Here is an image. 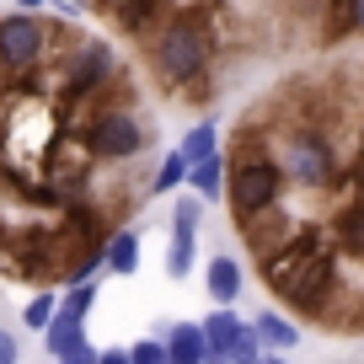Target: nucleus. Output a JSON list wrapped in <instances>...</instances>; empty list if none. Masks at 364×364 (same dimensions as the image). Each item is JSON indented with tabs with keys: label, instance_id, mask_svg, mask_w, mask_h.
Listing matches in <instances>:
<instances>
[{
	"label": "nucleus",
	"instance_id": "nucleus-1",
	"mask_svg": "<svg viewBox=\"0 0 364 364\" xmlns=\"http://www.w3.org/2000/svg\"><path fill=\"white\" fill-rule=\"evenodd\" d=\"M262 279H268L273 295L295 300V306H316L321 289L332 284V247L316 230H300L295 241H279L262 262Z\"/></svg>",
	"mask_w": 364,
	"mask_h": 364
},
{
	"label": "nucleus",
	"instance_id": "nucleus-2",
	"mask_svg": "<svg viewBox=\"0 0 364 364\" xmlns=\"http://www.w3.org/2000/svg\"><path fill=\"white\" fill-rule=\"evenodd\" d=\"M156 65L166 80H193L198 70L209 65V38L198 22H171L156 43Z\"/></svg>",
	"mask_w": 364,
	"mask_h": 364
},
{
	"label": "nucleus",
	"instance_id": "nucleus-3",
	"mask_svg": "<svg viewBox=\"0 0 364 364\" xmlns=\"http://www.w3.org/2000/svg\"><path fill=\"white\" fill-rule=\"evenodd\" d=\"M279 188H284V171L273 161H247L241 171H230V209L241 220H257L262 209H273Z\"/></svg>",
	"mask_w": 364,
	"mask_h": 364
},
{
	"label": "nucleus",
	"instance_id": "nucleus-4",
	"mask_svg": "<svg viewBox=\"0 0 364 364\" xmlns=\"http://www.w3.org/2000/svg\"><path fill=\"white\" fill-rule=\"evenodd\" d=\"M43 54V27L33 16H6L0 22V65L6 70H27Z\"/></svg>",
	"mask_w": 364,
	"mask_h": 364
},
{
	"label": "nucleus",
	"instance_id": "nucleus-5",
	"mask_svg": "<svg viewBox=\"0 0 364 364\" xmlns=\"http://www.w3.org/2000/svg\"><path fill=\"white\" fill-rule=\"evenodd\" d=\"M91 145H97V156L124 161V156H134V150L145 145V134H139V124L129 113H102L91 124Z\"/></svg>",
	"mask_w": 364,
	"mask_h": 364
},
{
	"label": "nucleus",
	"instance_id": "nucleus-6",
	"mask_svg": "<svg viewBox=\"0 0 364 364\" xmlns=\"http://www.w3.org/2000/svg\"><path fill=\"white\" fill-rule=\"evenodd\" d=\"M193 236H198V198H182L171 209V279H188L193 273Z\"/></svg>",
	"mask_w": 364,
	"mask_h": 364
},
{
	"label": "nucleus",
	"instance_id": "nucleus-7",
	"mask_svg": "<svg viewBox=\"0 0 364 364\" xmlns=\"http://www.w3.org/2000/svg\"><path fill=\"white\" fill-rule=\"evenodd\" d=\"M107 75H113V48H107V43H80L75 65L65 70V91H70V97H86V91L102 86Z\"/></svg>",
	"mask_w": 364,
	"mask_h": 364
},
{
	"label": "nucleus",
	"instance_id": "nucleus-8",
	"mask_svg": "<svg viewBox=\"0 0 364 364\" xmlns=\"http://www.w3.org/2000/svg\"><path fill=\"white\" fill-rule=\"evenodd\" d=\"M289 171L300 182H311V188H321V182H332V150L311 134H295L289 139Z\"/></svg>",
	"mask_w": 364,
	"mask_h": 364
},
{
	"label": "nucleus",
	"instance_id": "nucleus-9",
	"mask_svg": "<svg viewBox=\"0 0 364 364\" xmlns=\"http://www.w3.org/2000/svg\"><path fill=\"white\" fill-rule=\"evenodd\" d=\"M204 279H209V295L220 300V311H230L241 300V262L236 257H215Z\"/></svg>",
	"mask_w": 364,
	"mask_h": 364
},
{
	"label": "nucleus",
	"instance_id": "nucleus-10",
	"mask_svg": "<svg viewBox=\"0 0 364 364\" xmlns=\"http://www.w3.org/2000/svg\"><path fill=\"white\" fill-rule=\"evenodd\" d=\"M247 327V321H236V311H215V316L198 321V338H204V353H220L225 359V348L236 343V332Z\"/></svg>",
	"mask_w": 364,
	"mask_h": 364
},
{
	"label": "nucleus",
	"instance_id": "nucleus-11",
	"mask_svg": "<svg viewBox=\"0 0 364 364\" xmlns=\"http://www.w3.org/2000/svg\"><path fill=\"white\" fill-rule=\"evenodd\" d=\"M166 364H204V338H198V321H177V327H171Z\"/></svg>",
	"mask_w": 364,
	"mask_h": 364
},
{
	"label": "nucleus",
	"instance_id": "nucleus-12",
	"mask_svg": "<svg viewBox=\"0 0 364 364\" xmlns=\"http://www.w3.org/2000/svg\"><path fill=\"white\" fill-rule=\"evenodd\" d=\"M252 332H257V343H273V348H295V343H300V327L284 321L279 311H262V316L252 321Z\"/></svg>",
	"mask_w": 364,
	"mask_h": 364
},
{
	"label": "nucleus",
	"instance_id": "nucleus-13",
	"mask_svg": "<svg viewBox=\"0 0 364 364\" xmlns=\"http://www.w3.org/2000/svg\"><path fill=\"white\" fill-rule=\"evenodd\" d=\"M102 262L113 273H134L139 268V236H134V230H118V236L102 247Z\"/></svg>",
	"mask_w": 364,
	"mask_h": 364
},
{
	"label": "nucleus",
	"instance_id": "nucleus-14",
	"mask_svg": "<svg viewBox=\"0 0 364 364\" xmlns=\"http://www.w3.org/2000/svg\"><path fill=\"white\" fill-rule=\"evenodd\" d=\"M188 177H193V188H198L204 198H215L220 188H225V161L209 156V161H198V166H188Z\"/></svg>",
	"mask_w": 364,
	"mask_h": 364
},
{
	"label": "nucleus",
	"instance_id": "nucleus-15",
	"mask_svg": "<svg viewBox=\"0 0 364 364\" xmlns=\"http://www.w3.org/2000/svg\"><path fill=\"white\" fill-rule=\"evenodd\" d=\"M43 332H48V353H54V359H59V353H65V348H75L80 338H86V332H80V321L59 316V311H54V321H48Z\"/></svg>",
	"mask_w": 364,
	"mask_h": 364
},
{
	"label": "nucleus",
	"instance_id": "nucleus-16",
	"mask_svg": "<svg viewBox=\"0 0 364 364\" xmlns=\"http://www.w3.org/2000/svg\"><path fill=\"white\" fill-rule=\"evenodd\" d=\"M182 161H188V166H198V161H209L215 156V124H198L193 134L182 139V150H177Z\"/></svg>",
	"mask_w": 364,
	"mask_h": 364
},
{
	"label": "nucleus",
	"instance_id": "nucleus-17",
	"mask_svg": "<svg viewBox=\"0 0 364 364\" xmlns=\"http://www.w3.org/2000/svg\"><path fill=\"white\" fill-rule=\"evenodd\" d=\"M91 300H97V284H70V295L59 300V316H70V321H86V311H91Z\"/></svg>",
	"mask_w": 364,
	"mask_h": 364
},
{
	"label": "nucleus",
	"instance_id": "nucleus-18",
	"mask_svg": "<svg viewBox=\"0 0 364 364\" xmlns=\"http://www.w3.org/2000/svg\"><path fill=\"white\" fill-rule=\"evenodd\" d=\"M225 364H262V343H257V332H252V327L236 332V343L225 348Z\"/></svg>",
	"mask_w": 364,
	"mask_h": 364
},
{
	"label": "nucleus",
	"instance_id": "nucleus-19",
	"mask_svg": "<svg viewBox=\"0 0 364 364\" xmlns=\"http://www.w3.org/2000/svg\"><path fill=\"white\" fill-rule=\"evenodd\" d=\"M102 6H107L124 27H145V16L156 11V0H102Z\"/></svg>",
	"mask_w": 364,
	"mask_h": 364
},
{
	"label": "nucleus",
	"instance_id": "nucleus-20",
	"mask_svg": "<svg viewBox=\"0 0 364 364\" xmlns=\"http://www.w3.org/2000/svg\"><path fill=\"white\" fill-rule=\"evenodd\" d=\"M54 311H59V300H54V295H33V300L22 306V321H27L33 332H43L48 321H54Z\"/></svg>",
	"mask_w": 364,
	"mask_h": 364
},
{
	"label": "nucleus",
	"instance_id": "nucleus-21",
	"mask_svg": "<svg viewBox=\"0 0 364 364\" xmlns=\"http://www.w3.org/2000/svg\"><path fill=\"white\" fill-rule=\"evenodd\" d=\"M182 177H188V161H182L177 150H171V156L161 161V171H156V193H171V188H177Z\"/></svg>",
	"mask_w": 364,
	"mask_h": 364
},
{
	"label": "nucleus",
	"instance_id": "nucleus-22",
	"mask_svg": "<svg viewBox=\"0 0 364 364\" xmlns=\"http://www.w3.org/2000/svg\"><path fill=\"white\" fill-rule=\"evenodd\" d=\"M129 364H166V343H134Z\"/></svg>",
	"mask_w": 364,
	"mask_h": 364
},
{
	"label": "nucleus",
	"instance_id": "nucleus-23",
	"mask_svg": "<svg viewBox=\"0 0 364 364\" xmlns=\"http://www.w3.org/2000/svg\"><path fill=\"white\" fill-rule=\"evenodd\" d=\"M343 236H348V247L364 257V209H353V215L343 220Z\"/></svg>",
	"mask_w": 364,
	"mask_h": 364
},
{
	"label": "nucleus",
	"instance_id": "nucleus-24",
	"mask_svg": "<svg viewBox=\"0 0 364 364\" xmlns=\"http://www.w3.org/2000/svg\"><path fill=\"white\" fill-rule=\"evenodd\" d=\"M59 364H97V348H91V343L80 338L75 348H65V353H59Z\"/></svg>",
	"mask_w": 364,
	"mask_h": 364
},
{
	"label": "nucleus",
	"instance_id": "nucleus-25",
	"mask_svg": "<svg viewBox=\"0 0 364 364\" xmlns=\"http://www.w3.org/2000/svg\"><path fill=\"white\" fill-rule=\"evenodd\" d=\"M0 364H16V338L0 327Z\"/></svg>",
	"mask_w": 364,
	"mask_h": 364
},
{
	"label": "nucleus",
	"instance_id": "nucleus-26",
	"mask_svg": "<svg viewBox=\"0 0 364 364\" xmlns=\"http://www.w3.org/2000/svg\"><path fill=\"white\" fill-rule=\"evenodd\" d=\"M97 364H129V353H118V348L113 353H97Z\"/></svg>",
	"mask_w": 364,
	"mask_h": 364
},
{
	"label": "nucleus",
	"instance_id": "nucleus-27",
	"mask_svg": "<svg viewBox=\"0 0 364 364\" xmlns=\"http://www.w3.org/2000/svg\"><path fill=\"white\" fill-rule=\"evenodd\" d=\"M16 6H22V16H27V11H38V6H43V0H16Z\"/></svg>",
	"mask_w": 364,
	"mask_h": 364
},
{
	"label": "nucleus",
	"instance_id": "nucleus-28",
	"mask_svg": "<svg viewBox=\"0 0 364 364\" xmlns=\"http://www.w3.org/2000/svg\"><path fill=\"white\" fill-rule=\"evenodd\" d=\"M353 16H359V22H364V0H353Z\"/></svg>",
	"mask_w": 364,
	"mask_h": 364
},
{
	"label": "nucleus",
	"instance_id": "nucleus-29",
	"mask_svg": "<svg viewBox=\"0 0 364 364\" xmlns=\"http://www.w3.org/2000/svg\"><path fill=\"white\" fill-rule=\"evenodd\" d=\"M204 364H225V359H220V353H204Z\"/></svg>",
	"mask_w": 364,
	"mask_h": 364
},
{
	"label": "nucleus",
	"instance_id": "nucleus-30",
	"mask_svg": "<svg viewBox=\"0 0 364 364\" xmlns=\"http://www.w3.org/2000/svg\"><path fill=\"white\" fill-rule=\"evenodd\" d=\"M262 364H284V359H262Z\"/></svg>",
	"mask_w": 364,
	"mask_h": 364
}]
</instances>
